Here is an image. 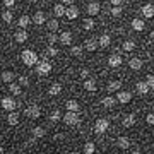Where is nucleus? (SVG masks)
<instances>
[{"mask_svg":"<svg viewBox=\"0 0 154 154\" xmlns=\"http://www.w3.org/2000/svg\"><path fill=\"white\" fill-rule=\"evenodd\" d=\"M21 60H22L24 65L33 67V65H36V62H38V55H36V51H33V50H24L21 53Z\"/></svg>","mask_w":154,"mask_h":154,"instance_id":"f257e3e1","label":"nucleus"},{"mask_svg":"<svg viewBox=\"0 0 154 154\" xmlns=\"http://www.w3.org/2000/svg\"><path fill=\"white\" fill-rule=\"evenodd\" d=\"M110 128V120L108 118H98L94 123V132L96 134H106V130Z\"/></svg>","mask_w":154,"mask_h":154,"instance_id":"f03ea898","label":"nucleus"},{"mask_svg":"<svg viewBox=\"0 0 154 154\" xmlns=\"http://www.w3.org/2000/svg\"><path fill=\"white\" fill-rule=\"evenodd\" d=\"M36 72L39 75H48L51 72V63L48 60H41V62H36Z\"/></svg>","mask_w":154,"mask_h":154,"instance_id":"7ed1b4c3","label":"nucleus"},{"mask_svg":"<svg viewBox=\"0 0 154 154\" xmlns=\"http://www.w3.org/2000/svg\"><path fill=\"white\" fill-rule=\"evenodd\" d=\"M26 116H29L31 120H38L39 116H41V108L38 105H29L26 108Z\"/></svg>","mask_w":154,"mask_h":154,"instance_id":"20e7f679","label":"nucleus"},{"mask_svg":"<svg viewBox=\"0 0 154 154\" xmlns=\"http://www.w3.org/2000/svg\"><path fill=\"white\" fill-rule=\"evenodd\" d=\"M63 122H65L69 127H74L79 123V115H77V111H67L65 115H63Z\"/></svg>","mask_w":154,"mask_h":154,"instance_id":"39448f33","label":"nucleus"},{"mask_svg":"<svg viewBox=\"0 0 154 154\" xmlns=\"http://www.w3.org/2000/svg\"><path fill=\"white\" fill-rule=\"evenodd\" d=\"M0 105H2V108L7 110V111H14V110H16V106H17L16 101H14V98H4Z\"/></svg>","mask_w":154,"mask_h":154,"instance_id":"423d86ee","label":"nucleus"},{"mask_svg":"<svg viewBox=\"0 0 154 154\" xmlns=\"http://www.w3.org/2000/svg\"><path fill=\"white\" fill-rule=\"evenodd\" d=\"M132 99V94L128 93V91H116V101H120L122 105H125Z\"/></svg>","mask_w":154,"mask_h":154,"instance_id":"0eeeda50","label":"nucleus"},{"mask_svg":"<svg viewBox=\"0 0 154 154\" xmlns=\"http://www.w3.org/2000/svg\"><path fill=\"white\" fill-rule=\"evenodd\" d=\"M122 57L120 55H116V53H113V55H110L108 57V65L110 67H113V69H116V67H120L122 65Z\"/></svg>","mask_w":154,"mask_h":154,"instance_id":"6e6552de","label":"nucleus"},{"mask_svg":"<svg viewBox=\"0 0 154 154\" xmlns=\"http://www.w3.org/2000/svg\"><path fill=\"white\" fill-rule=\"evenodd\" d=\"M79 16V9H77L75 5H74V4H72V5H69V9H65V17L67 19H75V17Z\"/></svg>","mask_w":154,"mask_h":154,"instance_id":"1a4fd4ad","label":"nucleus"},{"mask_svg":"<svg viewBox=\"0 0 154 154\" xmlns=\"http://www.w3.org/2000/svg\"><path fill=\"white\" fill-rule=\"evenodd\" d=\"M86 9H88V14H89V16H98V14H99V9H101V7H99L98 2H89Z\"/></svg>","mask_w":154,"mask_h":154,"instance_id":"9d476101","label":"nucleus"},{"mask_svg":"<svg viewBox=\"0 0 154 154\" xmlns=\"http://www.w3.org/2000/svg\"><path fill=\"white\" fill-rule=\"evenodd\" d=\"M84 89H86V91H89V93H94V91H96V89H98V84H96V81H94V79H86V81H84Z\"/></svg>","mask_w":154,"mask_h":154,"instance_id":"9b49d317","label":"nucleus"},{"mask_svg":"<svg viewBox=\"0 0 154 154\" xmlns=\"http://www.w3.org/2000/svg\"><path fill=\"white\" fill-rule=\"evenodd\" d=\"M116 147H120V149H128V147H130V139L125 137V135L118 137V139H116Z\"/></svg>","mask_w":154,"mask_h":154,"instance_id":"f8f14e48","label":"nucleus"},{"mask_svg":"<svg viewBox=\"0 0 154 154\" xmlns=\"http://www.w3.org/2000/svg\"><path fill=\"white\" fill-rule=\"evenodd\" d=\"M135 91H137V93L140 94V96H146V94L149 93V86L146 84V81H144V82L140 81V82L135 84Z\"/></svg>","mask_w":154,"mask_h":154,"instance_id":"ddd939ff","label":"nucleus"},{"mask_svg":"<svg viewBox=\"0 0 154 154\" xmlns=\"http://www.w3.org/2000/svg\"><path fill=\"white\" fill-rule=\"evenodd\" d=\"M0 79H2V82L11 84L12 81L16 79V75H14V72H11V70H4L2 72V75H0Z\"/></svg>","mask_w":154,"mask_h":154,"instance_id":"4468645a","label":"nucleus"},{"mask_svg":"<svg viewBox=\"0 0 154 154\" xmlns=\"http://www.w3.org/2000/svg\"><path fill=\"white\" fill-rule=\"evenodd\" d=\"M142 14L146 19H152L154 17V5H151V4H146V5L142 7Z\"/></svg>","mask_w":154,"mask_h":154,"instance_id":"2eb2a0df","label":"nucleus"},{"mask_svg":"<svg viewBox=\"0 0 154 154\" xmlns=\"http://www.w3.org/2000/svg\"><path fill=\"white\" fill-rule=\"evenodd\" d=\"M122 125L125 127V128H130V127H134V125H135V115H127V116H123Z\"/></svg>","mask_w":154,"mask_h":154,"instance_id":"dca6fc26","label":"nucleus"},{"mask_svg":"<svg viewBox=\"0 0 154 154\" xmlns=\"http://www.w3.org/2000/svg\"><path fill=\"white\" fill-rule=\"evenodd\" d=\"M33 22L36 24V26H41V24H45L46 22V16H45V12H36L34 14V17H33Z\"/></svg>","mask_w":154,"mask_h":154,"instance_id":"f3484780","label":"nucleus"},{"mask_svg":"<svg viewBox=\"0 0 154 154\" xmlns=\"http://www.w3.org/2000/svg\"><path fill=\"white\" fill-rule=\"evenodd\" d=\"M106 89H108V93H116V91L122 89V82L120 81H110L108 86H106Z\"/></svg>","mask_w":154,"mask_h":154,"instance_id":"a211bd4d","label":"nucleus"},{"mask_svg":"<svg viewBox=\"0 0 154 154\" xmlns=\"http://www.w3.org/2000/svg\"><path fill=\"white\" fill-rule=\"evenodd\" d=\"M58 41H60L62 45H70V43H72V33H69V31H63V33L58 36Z\"/></svg>","mask_w":154,"mask_h":154,"instance_id":"6ab92c4d","label":"nucleus"},{"mask_svg":"<svg viewBox=\"0 0 154 154\" xmlns=\"http://www.w3.org/2000/svg\"><path fill=\"white\" fill-rule=\"evenodd\" d=\"M31 134H33V137H34V139H41V137H45L46 130H45V127L38 125V127H34L33 130H31Z\"/></svg>","mask_w":154,"mask_h":154,"instance_id":"aec40b11","label":"nucleus"},{"mask_svg":"<svg viewBox=\"0 0 154 154\" xmlns=\"http://www.w3.org/2000/svg\"><path fill=\"white\" fill-rule=\"evenodd\" d=\"M98 45L101 46V48H108V46L111 45V38L108 36V34H103V36H99Z\"/></svg>","mask_w":154,"mask_h":154,"instance_id":"412c9836","label":"nucleus"},{"mask_svg":"<svg viewBox=\"0 0 154 154\" xmlns=\"http://www.w3.org/2000/svg\"><path fill=\"white\" fill-rule=\"evenodd\" d=\"M48 93L51 94V96H58V94L62 93V84H58V82H53L51 86H50Z\"/></svg>","mask_w":154,"mask_h":154,"instance_id":"4be33fe9","label":"nucleus"},{"mask_svg":"<svg viewBox=\"0 0 154 154\" xmlns=\"http://www.w3.org/2000/svg\"><path fill=\"white\" fill-rule=\"evenodd\" d=\"M14 38H16L17 43H26V39H28V33H26L24 29H19V31L16 33V36H14Z\"/></svg>","mask_w":154,"mask_h":154,"instance_id":"5701e85b","label":"nucleus"},{"mask_svg":"<svg viewBox=\"0 0 154 154\" xmlns=\"http://www.w3.org/2000/svg\"><path fill=\"white\" fill-rule=\"evenodd\" d=\"M142 60H140V58H137V57H135V58H130V69H132V70H140V69H142Z\"/></svg>","mask_w":154,"mask_h":154,"instance_id":"b1692460","label":"nucleus"},{"mask_svg":"<svg viewBox=\"0 0 154 154\" xmlns=\"http://www.w3.org/2000/svg\"><path fill=\"white\" fill-rule=\"evenodd\" d=\"M7 123L9 125H17L19 123V113H16V111H11V115L7 116Z\"/></svg>","mask_w":154,"mask_h":154,"instance_id":"393cba45","label":"nucleus"},{"mask_svg":"<svg viewBox=\"0 0 154 154\" xmlns=\"http://www.w3.org/2000/svg\"><path fill=\"white\" fill-rule=\"evenodd\" d=\"M144 28H146V24H144L142 19H134L132 21V29L134 31H144Z\"/></svg>","mask_w":154,"mask_h":154,"instance_id":"a878e982","label":"nucleus"},{"mask_svg":"<svg viewBox=\"0 0 154 154\" xmlns=\"http://www.w3.org/2000/svg\"><path fill=\"white\" fill-rule=\"evenodd\" d=\"M84 48L88 50V51H96V48H98V41H96V39H88V41L84 43Z\"/></svg>","mask_w":154,"mask_h":154,"instance_id":"bb28decb","label":"nucleus"},{"mask_svg":"<svg viewBox=\"0 0 154 154\" xmlns=\"http://www.w3.org/2000/svg\"><path fill=\"white\" fill-rule=\"evenodd\" d=\"M115 98L113 96H106V98H103V101H101V105L105 106V108H113L115 106Z\"/></svg>","mask_w":154,"mask_h":154,"instance_id":"cd10ccee","label":"nucleus"},{"mask_svg":"<svg viewBox=\"0 0 154 154\" xmlns=\"http://www.w3.org/2000/svg\"><path fill=\"white\" fill-rule=\"evenodd\" d=\"M65 108L69 111H79V103H77L75 99H69L65 103Z\"/></svg>","mask_w":154,"mask_h":154,"instance_id":"c85d7f7f","label":"nucleus"},{"mask_svg":"<svg viewBox=\"0 0 154 154\" xmlns=\"http://www.w3.org/2000/svg\"><path fill=\"white\" fill-rule=\"evenodd\" d=\"M29 22H31V17H29V16H21V17H19V28L26 29L29 26Z\"/></svg>","mask_w":154,"mask_h":154,"instance_id":"c756f323","label":"nucleus"},{"mask_svg":"<svg viewBox=\"0 0 154 154\" xmlns=\"http://www.w3.org/2000/svg\"><path fill=\"white\" fill-rule=\"evenodd\" d=\"M53 12H55L57 17L65 16V5H63V4H57V5L53 7Z\"/></svg>","mask_w":154,"mask_h":154,"instance_id":"7c9ffc66","label":"nucleus"},{"mask_svg":"<svg viewBox=\"0 0 154 154\" xmlns=\"http://www.w3.org/2000/svg\"><path fill=\"white\" fill-rule=\"evenodd\" d=\"M122 48H123V51H128L130 53V51L135 50V43H134L132 39H127V41H123V46Z\"/></svg>","mask_w":154,"mask_h":154,"instance_id":"2f4dec72","label":"nucleus"},{"mask_svg":"<svg viewBox=\"0 0 154 154\" xmlns=\"http://www.w3.org/2000/svg\"><path fill=\"white\" fill-rule=\"evenodd\" d=\"M60 120H62V113L58 110H53L50 113V122L51 123H57V122H60Z\"/></svg>","mask_w":154,"mask_h":154,"instance_id":"473e14b6","label":"nucleus"},{"mask_svg":"<svg viewBox=\"0 0 154 154\" xmlns=\"http://www.w3.org/2000/svg\"><path fill=\"white\" fill-rule=\"evenodd\" d=\"M9 91H11L14 96H19V94L22 93V89H21V86L19 84H14V82H11L9 84Z\"/></svg>","mask_w":154,"mask_h":154,"instance_id":"72a5a7b5","label":"nucleus"},{"mask_svg":"<svg viewBox=\"0 0 154 154\" xmlns=\"http://www.w3.org/2000/svg\"><path fill=\"white\" fill-rule=\"evenodd\" d=\"M84 152L86 154H94L96 152V146L93 142H86L84 144Z\"/></svg>","mask_w":154,"mask_h":154,"instance_id":"f704fd0d","label":"nucleus"},{"mask_svg":"<svg viewBox=\"0 0 154 154\" xmlns=\"http://www.w3.org/2000/svg\"><path fill=\"white\" fill-rule=\"evenodd\" d=\"M48 29L51 31V33L58 31V21H57V19H50L48 21Z\"/></svg>","mask_w":154,"mask_h":154,"instance_id":"c9c22d12","label":"nucleus"},{"mask_svg":"<svg viewBox=\"0 0 154 154\" xmlns=\"http://www.w3.org/2000/svg\"><path fill=\"white\" fill-rule=\"evenodd\" d=\"M82 28L88 29V31H91V29L94 28V21H93V19H89V17H88V19H84V21H82Z\"/></svg>","mask_w":154,"mask_h":154,"instance_id":"e433bc0d","label":"nucleus"},{"mask_svg":"<svg viewBox=\"0 0 154 154\" xmlns=\"http://www.w3.org/2000/svg\"><path fill=\"white\" fill-rule=\"evenodd\" d=\"M2 19L9 24V22H12V19H14V16H12V12L11 11H4L2 12Z\"/></svg>","mask_w":154,"mask_h":154,"instance_id":"4c0bfd02","label":"nucleus"},{"mask_svg":"<svg viewBox=\"0 0 154 154\" xmlns=\"http://www.w3.org/2000/svg\"><path fill=\"white\" fill-rule=\"evenodd\" d=\"M70 55L72 57H81L82 55V46H72L70 48Z\"/></svg>","mask_w":154,"mask_h":154,"instance_id":"58836bf2","label":"nucleus"},{"mask_svg":"<svg viewBox=\"0 0 154 154\" xmlns=\"http://www.w3.org/2000/svg\"><path fill=\"white\" fill-rule=\"evenodd\" d=\"M46 55H48V57H57V55H58V50H57L53 45H50L48 48H46Z\"/></svg>","mask_w":154,"mask_h":154,"instance_id":"ea45409f","label":"nucleus"},{"mask_svg":"<svg viewBox=\"0 0 154 154\" xmlns=\"http://www.w3.org/2000/svg\"><path fill=\"white\" fill-rule=\"evenodd\" d=\"M146 84L149 86V89L154 88V75L152 74H147V75H146Z\"/></svg>","mask_w":154,"mask_h":154,"instance_id":"a19ab883","label":"nucleus"},{"mask_svg":"<svg viewBox=\"0 0 154 154\" xmlns=\"http://www.w3.org/2000/svg\"><path fill=\"white\" fill-rule=\"evenodd\" d=\"M46 39H48V43H50V45H55L57 41H58V36H57L55 33H50L48 36H46Z\"/></svg>","mask_w":154,"mask_h":154,"instance_id":"79ce46f5","label":"nucleus"},{"mask_svg":"<svg viewBox=\"0 0 154 154\" xmlns=\"http://www.w3.org/2000/svg\"><path fill=\"white\" fill-rule=\"evenodd\" d=\"M19 86H29V77L28 75H21L19 77Z\"/></svg>","mask_w":154,"mask_h":154,"instance_id":"37998d69","label":"nucleus"},{"mask_svg":"<svg viewBox=\"0 0 154 154\" xmlns=\"http://www.w3.org/2000/svg\"><path fill=\"white\" fill-rule=\"evenodd\" d=\"M120 14H122V9H120V5H113V7H111V16L118 17Z\"/></svg>","mask_w":154,"mask_h":154,"instance_id":"c03bdc74","label":"nucleus"},{"mask_svg":"<svg viewBox=\"0 0 154 154\" xmlns=\"http://www.w3.org/2000/svg\"><path fill=\"white\" fill-rule=\"evenodd\" d=\"M146 122H147L149 125H154V113H149V115L146 116Z\"/></svg>","mask_w":154,"mask_h":154,"instance_id":"a18cd8bd","label":"nucleus"},{"mask_svg":"<svg viewBox=\"0 0 154 154\" xmlns=\"http://www.w3.org/2000/svg\"><path fill=\"white\" fill-rule=\"evenodd\" d=\"M79 74H81V77H82V79H88V77H89V70H88V69H81V72H79Z\"/></svg>","mask_w":154,"mask_h":154,"instance_id":"49530a36","label":"nucleus"},{"mask_svg":"<svg viewBox=\"0 0 154 154\" xmlns=\"http://www.w3.org/2000/svg\"><path fill=\"white\" fill-rule=\"evenodd\" d=\"M2 2H4V4H5L7 7H12L14 4H16V0H2Z\"/></svg>","mask_w":154,"mask_h":154,"instance_id":"de8ad7c7","label":"nucleus"},{"mask_svg":"<svg viewBox=\"0 0 154 154\" xmlns=\"http://www.w3.org/2000/svg\"><path fill=\"white\" fill-rule=\"evenodd\" d=\"M111 5H122V0H110Z\"/></svg>","mask_w":154,"mask_h":154,"instance_id":"09e8293b","label":"nucleus"},{"mask_svg":"<svg viewBox=\"0 0 154 154\" xmlns=\"http://www.w3.org/2000/svg\"><path fill=\"white\" fill-rule=\"evenodd\" d=\"M74 4V0H63V5H72Z\"/></svg>","mask_w":154,"mask_h":154,"instance_id":"8fccbe9b","label":"nucleus"},{"mask_svg":"<svg viewBox=\"0 0 154 154\" xmlns=\"http://www.w3.org/2000/svg\"><path fill=\"white\" fill-rule=\"evenodd\" d=\"M149 38H151V41H154V31H151V34H149Z\"/></svg>","mask_w":154,"mask_h":154,"instance_id":"3c124183","label":"nucleus"},{"mask_svg":"<svg viewBox=\"0 0 154 154\" xmlns=\"http://www.w3.org/2000/svg\"><path fill=\"white\" fill-rule=\"evenodd\" d=\"M0 154H5V151H4V147L0 146Z\"/></svg>","mask_w":154,"mask_h":154,"instance_id":"603ef678","label":"nucleus"},{"mask_svg":"<svg viewBox=\"0 0 154 154\" xmlns=\"http://www.w3.org/2000/svg\"><path fill=\"white\" fill-rule=\"evenodd\" d=\"M69 154H81V152H77V151H72V152H69Z\"/></svg>","mask_w":154,"mask_h":154,"instance_id":"864d4df0","label":"nucleus"},{"mask_svg":"<svg viewBox=\"0 0 154 154\" xmlns=\"http://www.w3.org/2000/svg\"><path fill=\"white\" fill-rule=\"evenodd\" d=\"M130 154H140V152H139V151H132Z\"/></svg>","mask_w":154,"mask_h":154,"instance_id":"5fc2aeb1","label":"nucleus"},{"mask_svg":"<svg viewBox=\"0 0 154 154\" xmlns=\"http://www.w3.org/2000/svg\"><path fill=\"white\" fill-rule=\"evenodd\" d=\"M31 2H38V0H31Z\"/></svg>","mask_w":154,"mask_h":154,"instance_id":"6e6d98bb","label":"nucleus"}]
</instances>
